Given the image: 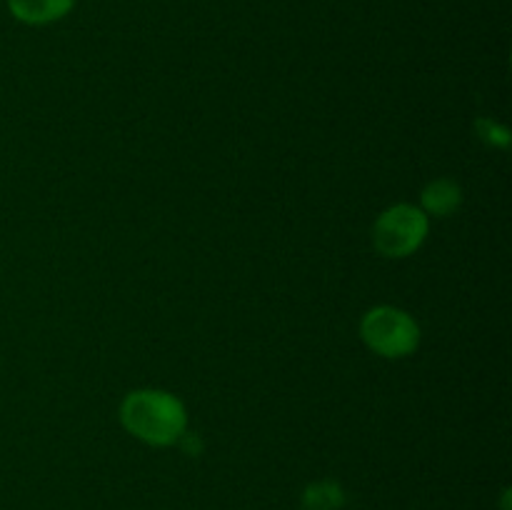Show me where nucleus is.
Returning a JSON list of instances; mask_svg holds the SVG:
<instances>
[{
    "instance_id": "obj_1",
    "label": "nucleus",
    "mask_w": 512,
    "mask_h": 510,
    "mask_svg": "<svg viewBox=\"0 0 512 510\" xmlns=\"http://www.w3.org/2000/svg\"><path fill=\"white\" fill-rule=\"evenodd\" d=\"M120 420L130 435L155 448L178 443L188 425L185 405L173 393L153 388L125 395L120 405Z\"/></svg>"
},
{
    "instance_id": "obj_2",
    "label": "nucleus",
    "mask_w": 512,
    "mask_h": 510,
    "mask_svg": "<svg viewBox=\"0 0 512 510\" xmlns=\"http://www.w3.org/2000/svg\"><path fill=\"white\" fill-rule=\"evenodd\" d=\"M360 335L373 353L390 360L415 353L420 343V328L413 315L393 305L368 310L360 323Z\"/></svg>"
},
{
    "instance_id": "obj_3",
    "label": "nucleus",
    "mask_w": 512,
    "mask_h": 510,
    "mask_svg": "<svg viewBox=\"0 0 512 510\" xmlns=\"http://www.w3.org/2000/svg\"><path fill=\"white\" fill-rule=\"evenodd\" d=\"M428 215L408 203L383 210L373 225V243L385 258H408L428 238Z\"/></svg>"
},
{
    "instance_id": "obj_4",
    "label": "nucleus",
    "mask_w": 512,
    "mask_h": 510,
    "mask_svg": "<svg viewBox=\"0 0 512 510\" xmlns=\"http://www.w3.org/2000/svg\"><path fill=\"white\" fill-rule=\"evenodd\" d=\"M75 0H8V10L25 25H48L65 18Z\"/></svg>"
},
{
    "instance_id": "obj_5",
    "label": "nucleus",
    "mask_w": 512,
    "mask_h": 510,
    "mask_svg": "<svg viewBox=\"0 0 512 510\" xmlns=\"http://www.w3.org/2000/svg\"><path fill=\"white\" fill-rule=\"evenodd\" d=\"M420 200H423V208L420 210H423L425 215L448 218V215H453L455 210L460 208V203H463V190H460V185L455 183V180L438 178L433 180V183L425 185Z\"/></svg>"
},
{
    "instance_id": "obj_6",
    "label": "nucleus",
    "mask_w": 512,
    "mask_h": 510,
    "mask_svg": "<svg viewBox=\"0 0 512 510\" xmlns=\"http://www.w3.org/2000/svg\"><path fill=\"white\" fill-rule=\"evenodd\" d=\"M345 503V493L333 480H320L305 488L303 505L305 510H338Z\"/></svg>"
},
{
    "instance_id": "obj_7",
    "label": "nucleus",
    "mask_w": 512,
    "mask_h": 510,
    "mask_svg": "<svg viewBox=\"0 0 512 510\" xmlns=\"http://www.w3.org/2000/svg\"><path fill=\"white\" fill-rule=\"evenodd\" d=\"M475 128H478V135L485 140L488 145H495V148H508L510 143V133L508 128H503V125H498L495 120L490 118H478V123H475Z\"/></svg>"
}]
</instances>
